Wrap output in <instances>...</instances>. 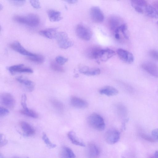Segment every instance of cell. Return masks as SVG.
Wrapping results in <instances>:
<instances>
[{
	"label": "cell",
	"mask_w": 158,
	"mask_h": 158,
	"mask_svg": "<svg viewBox=\"0 0 158 158\" xmlns=\"http://www.w3.org/2000/svg\"><path fill=\"white\" fill-rule=\"evenodd\" d=\"M13 19L17 22L31 27L37 26L40 21L39 16L33 13L24 15H15L13 17Z\"/></svg>",
	"instance_id": "1"
},
{
	"label": "cell",
	"mask_w": 158,
	"mask_h": 158,
	"mask_svg": "<svg viewBox=\"0 0 158 158\" xmlns=\"http://www.w3.org/2000/svg\"><path fill=\"white\" fill-rule=\"evenodd\" d=\"M87 122L90 127L99 131L104 130L105 124L103 118L99 114L93 113L88 118Z\"/></svg>",
	"instance_id": "2"
},
{
	"label": "cell",
	"mask_w": 158,
	"mask_h": 158,
	"mask_svg": "<svg viewBox=\"0 0 158 158\" xmlns=\"http://www.w3.org/2000/svg\"><path fill=\"white\" fill-rule=\"evenodd\" d=\"M55 39L59 46L62 49H67L73 44V41L69 38L68 34L65 32H57Z\"/></svg>",
	"instance_id": "3"
},
{
	"label": "cell",
	"mask_w": 158,
	"mask_h": 158,
	"mask_svg": "<svg viewBox=\"0 0 158 158\" xmlns=\"http://www.w3.org/2000/svg\"><path fill=\"white\" fill-rule=\"evenodd\" d=\"M120 134L117 129L112 128L108 130L105 134V140L106 142L110 144L117 143L119 140Z\"/></svg>",
	"instance_id": "4"
},
{
	"label": "cell",
	"mask_w": 158,
	"mask_h": 158,
	"mask_svg": "<svg viewBox=\"0 0 158 158\" xmlns=\"http://www.w3.org/2000/svg\"><path fill=\"white\" fill-rule=\"evenodd\" d=\"M77 35L85 40H89L92 37V33L90 29L85 26L80 24L77 26L76 29Z\"/></svg>",
	"instance_id": "5"
},
{
	"label": "cell",
	"mask_w": 158,
	"mask_h": 158,
	"mask_svg": "<svg viewBox=\"0 0 158 158\" xmlns=\"http://www.w3.org/2000/svg\"><path fill=\"white\" fill-rule=\"evenodd\" d=\"M1 102L5 106L10 109H12L15 106V100L13 96L8 93H2L1 95Z\"/></svg>",
	"instance_id": "6"
},
{
	"label": "cell",
	"mask_w": 158,
	"mask_h": 158,
	"mask_svg": "<svg viewBox=\"0 0 158 158\" xmlns=\"http://www.w3.org/2000/svg\"><path fill=\"white\" fill-rule=\"evenodd\" d=\"M90 13L91 18L94 22L100 23L104 20V14L99 7L96 6L92 7L90 10Z\"/></svg>",
	"instance_id": "7"
},
{
	"label": "cell",
	"mask_w": 158,
	"mask_h": 158,
	"mask_svg": "<svg viewBox=\"0 0 158 158\" xmlns=\"http://www.w3.org/2000/svg\"><path fill=\"white\" fill-rule=\"evenodd\" d=\"M142 68L152 76L158 78V66L150 61H146L142 64Z\"/></svg>",
	"instance_id": "8"
},
{
	"label": "cell",
	"mask_w": 158,
	"mask_h": 158,
	"mask_svg": "<svg viewBox=\"0 0 158 158\" xmlns=\"http://www.w3.org/2000/svg\"><path fill=\"white\" fill-rule=\"evenodd\" d=\"M117 53L119 58L124 62L131 64L134 61V56L130 52L122 48H118L117 50Z\"/></svg>",
	"instance_id": "9"
},
{
	"label": "cell",
	"mask_w": 158,
	"mask_h": 158,
	"mask_svg": "<svg viewBox=\"0 0 158 158\" xmlns=\"http://www.w3.org/2000/svg\"><path fill=\"white\" fill-rule=\"evenodd\" d=\"M10 46L13 50L23 55L30 56H35L36 54L26 50L19 42L17 41L12 43L10 44Z\"/></svg>",
	"instance_id": "10"
},
{
	"label": "cell",
	"mask_w": 158,
	"mask_h": 158,
	"mask_svg": "<svg viewBox=\"0 0 158 158\" xmlns=\"http://www.w3.org/2000/svg\"><path fill=\"white\" fill-rule=\"evenodd\" d=\"M87 154L88 158H98L100 151L98 146L95 143H89L87 146Z\"/></svg>",
	"instance_id": "11"
},
{
	"label": "cell",
	"mask_w": 158,
	"mask_h": 158,
	"mask_svg": "<svg viewBox=\"0 0 158 158\" xmlns=\"http://www.w3.org/2000/svg\"><path fill=\"white\" fill-rule=\"evenodd\" d=\"M70 102L73 107L79 109L85 108L89 105L88 103L86 101L75 96L71 97Z\"/></svg>",
	"instance_id": "12"
},
{
	"label": "cell",
	"mask_w": 158,
	"mask_h": 158,
	"mask_svg": "<svg viewBox=\"0 0 158 158\" xmlns=\"http://www.w3.org/2000/svg\"><path fill=\"white\" fill-rule=\"evenodd\" d=\"M123 23L119 18L116 16L110 17L108 20V26L110 29L114 32Z\"/></svg>",
	"instance_id": "13"
},
{
	"label": "cell",
	"mask_w": 158,
	"mask_h": 158,
	"mask_svg": "<svg viewBox=\"0 0 158 158\" xmlns=\"http://www.w3.org/2000/svg\"><path fill=\"white\" fill-rule=\"evenodd\" d=\"M20 125L25 135L27 136H31L35 134V129L27 122L21 121L20 122Z\"/></svg>",
	"instance_id": "14"
},
{
	"label": "cell",
	"mask_w": 158,
	"mask_h": 158,
	"mask_svg": "<svg viewBox=\"0 0 158 158\" xmlns=\"http://www.w3.org/2000/svg\"><path fill=\"white\" fill-rule=\"evenodd\" d=\"M115 54L113 50L110 49H101L100 51L98 59L101 61H106Z\"/></svg>",
	"instance_id": "15"
},
{
	"label": "cell",
	"mask_w": 158,
	"mask_h": 158,
	"mask_svg": "<svg viewBox=\"0 0 158 158\" xmlns=\"http://www.w3.org/2000/svg\"><path fill=\"white\" fill-rule=\"evenodd\" d=\"M99 93L101 94L110 96L117 94L118 93V91L112 86L107 85L101 88L99 90Z\"/></svg>",
	"instance_id": "16"
},
{
	"label": "cell",
	"mask_w": 158,
	"mask_h": 158,
	"mask_svg": "<svg viewBox=\"0 0 158 158\" xmlns=\"http://www.w3.org/2000/svg\"><path fill=\"white\" fill-rule=\"evenodd\" d=\"M60 156V158H76V155L69 148L63 146L61 149Z\"/></svg>",
	"instance_id": "17"
},
{
	"label": "cell",
	"mask_w": 158,
	"mask_h": 158,
	"mask_svg": "<svg viewBox=\"0 0 158 158\" xmlns=\"http://www.w3.org/2000/svg\"><path fill=\"white\" fill-rule=\"evenodd\" d=\"M80 73L88 76H95L99 74L100 70L98 68H90L87 66L84 65L81 69Z\"/></svg>",
	"instance_id": "18"
},
{
	"label": "cell",
	"mask_w": 158,
	"mask_h": 158,
	"mask_svg": "<svg viewBox=\"0 0 158 158\" xmlns=\"http://www.w3.org/2000/svg\"><path fill=\"white\" fill-rule=\"evenodd\" d=\"M56 28H49L39 31V34L47 38L52 39L55 38L57 32Z\"/></svg>",
	"instance_id": "19"
},
{
	"label": "cell",
	"mask_w": 158,
	"mask_h": 158,
	"mask_svg": "<svg viewBox=\"0 0 158 158\" xmlns=\"http://www.w3.org/2000/svg\"><path fill=\"white\" fill-rule=\"evenodd\" d=\"M68 137L71 143L81 147L85 146L84 143L81 140L73 131H69L67 134Z\"/></svg>",
	"instance_id": "20"
},
{
	"label": "cell",
	"mask_w": 158,
	"mask_h": 158,
	"mask_svg": "<svg viewBox=\"0 0 158 158\" xmlns=\"http://www.w3.org/2000/svg\"><path fill=\"white\" fill-rule=\"evenodd\" d=\"M48 18L52 22H57L62 19L61 13L59 11L53 9H49L47 11Z\"/></svg>",
	"instance_id": "21"
},
{
	"label": "cell",
	"mask_w": 158,
	"mask_h": 158,
	"mask_svg": "<svg viewBox=\"0 0 158 158\" xmlns=\"http://www.w3.org/2000/svg\"><path fill=\"white\" fill-rule=\"evenodd\" d=\"M16 80L20 83L22 84L29 91H32L34 88L35 83L32 81L23 78L22 77H19L16 78Z\"/></svg>",
	"instance_id": "22"
},
{
	"label": "cell",
	"mask_w": 158,
	"mask_h": 158,
	"mask_svg": "<svg viewBox=\"0 0 158 158\" xmlns=\"http://www.w3.org/2000/svg\"><path fill=\"white\" fill-rule=\"evenodd\" d=\"M144 11L148 16L158 19V10L152 6L148 4L145 6Z\"/></svg>",
	"instance_id": "23"
},
{
	"label": "cell",
	"mask_w": 158,
	"mask_h": 158,
	"mask_svg": "<svg viewBox=\"0 0 158 158\" xmlns=\"http://www.w3.org/2000/svg\"><path fill=\"white\" fill-rule=\"evenodd\" d=\"M101 49L98 47H93L88 50L87 54L91 59H98L99 53Z\"/></svg>",
	"instance_id": "24"
},
{
	"label": "cell",
	"mask_w": 158,
	"mask_h": 158,
	"mask_svg": "<svg viewBox=\"0 0 158 158\" xmlns=\"http://www.w3.org/2000/svg\"><path fill=\"white\" fill-rule=\"evenodd\" d=\"M27 58L30 61L38 64L43 63L44 60V57L41 55L36 54L34 56H28Z\"/></svg>",
	"instance_id": "25"
},
{
	"label": "cell",
	"mask_w": 158,
	"mask_h": 158,
	"mask_svg": "<svg viewBox=\"0 0 158 158\" xmlns=\"http://www.w3.org/2000/svg\"><path fill=\"white\" fill-rule=\"evenodd\" d=\"M20 112L22 114L32 118H37L38 117V115L36 112L29 109L27 110H21Z\"/></svg>",
	"instance_id": "26"
},
{
	"label": "cell",
	"mask_w": 158,
	"mask_h": 158,
	"mask_svg": "<svg viewBox=\"0 0 158 158\" xmlns=\"http://www.w3.org/2000/svg\"><path fill=\"white\" fill-rule=\"evenodd\" d=\"M24 66L23 64H19L10 66L7 69L12 75H13L16 73H19V70Z\"/></svg>",
	"instance_id": "27"
},
{
	"label": "cell",
	"mask_w": 158,
	"mask_h": 158,
	"mask_svg": "<svg viewBox=\"0 0 158 158\" xmlns=\"http://www.w3.org/2000/svg\"><path fill=\"white\" fill-rule=\"evenodd\" d=\"M50 66L51 69L55 71L61 73L64 72V69L63 67L55 62L52 61L50 63Z\"/></svg>",
	"instance_id": "28"
},
{
	"label": "cell",
	"mask_w": 158,
	"mask_h": 158,
	"mask_svg": "<svg viewBox=\"0 0 158 158\" xmlns=\"http://www.w3.org/2000/svg\"><path fill=\"white\" fill-rule=\"evenodd\" d=\"M42 139L45 143L49 148H53L56 147V145L51 142L46 134L44 133L43 134Z\"/></svg>",
	"instance_id": "29"
},
{
	"label": "cell",
	"mask_w": 158,
	"mask_h": 158,
	"mask_svg": "<svg viewBox=\"0 0 158 158\" xmlns=\"http://www.w3.org/2000/svg\"><path fill=\"white\" fill-rule=\"evenodd\" d=\"M51 102L53 106L56 110L59 111H62L64 109V105L63 103L56 99H52Z\"/></svg>",
	"instance_id": "30"
},
{
	"label": "cell",
	"mask_w": 158,
	"mask_h": 158,
	"mask_svg": "<svg viewBox=\"0 0 158 158\" xmlns=\"http://www.w3.org/2000/svg\"><path fill=\"white\" fill-rule=\"evenodd\" d=\"M131 5L144 8L148 4L146 1L144 0H133L131 1Z\"/></svg>",
	"instance_id": "31"
},
{
	"label": "cell",
	"mask_w": 158,
	"mask_h": 158,
	"mask_svg": "<svg viewBox=\"0 0 158 158\" xmlns=\"http://www.w3.org/2000/svg\"><path fill=\"white\" fill-rule=\"evenodd\" d=\"M68 60V58L60 56H56L55 59L56 62L61 65L64 64Z\"/></svg>",
	"instance_id": "32"
},
{
	"label": "cell",
	"mask_w": 158,
	"mask_h": 158,
	"mask_svg": "<svg viewBox=\"0 0 158 158\" xmlns=\"http://www.w3.org/2000/svg\"><path fill=\"white\" fill-rule=\"evenodd\" d=\"M150 57L155 60L158 61V51L155 49L150 50L148 52Z\"/></svg>",
	"instance_id": "33"
},
{
	"label": "cell",
	"mask_w": 158,
	"mask_h": 158,
	"mask_svg": "<svg viewBox=\"0 0 158 158\" xmlns=\"http://www.w3.org/2000/svg\"><path fill=\"white\" fill-rule=\"evenodd\" d=\"M27 99V98L26 94H23L21 98V104L23 109L25 110H27L28 109L26 103Z\"/></svg>",
	"instance_id": "34"
},
{
	"label": "cell",
	"mask_w": 158,
	"mask_h": 158,
	"mask_svg": "<svg viewBox=\"0 0 158 158\" xmlns=\"http://www.w3.org/2000/svg\"><path fill=\"white\" fill-rule=\"evenodd\" d=\"M140 136L142 139L151 142H154L155 141V140L152 137L150 136L145 134L141 133L140 134Z\"/></svg>",
	"instance_id": "35"
},
{
	"label": "cell",
	"mask_w": 158,
	"mask_h": 158,
	"mask_svg": "<svg viewBox=\"0 0 158 158\" xmlns=\"http://www.w3.org/2000/svg\"><path fill=\"white\" fill-rule=\"evenodd\" d=\"M9 2L12 4L16 6H21L25 2V0H9Z\"/></svg>",
	"instance_id": "36"
},
{
	"label": "cell",
	"mask_w": 158,
	"mask_h": 158,
	"mask_svg": "<svg viewBox=\"0 0 158 158\" xmlns=\"http://www.w3.org/2000/svg\"><path fill=\"white\" fill-rule=\"evenodd\" d=\"M30 2L31 5L34 8L36 9L40 8V4L38 0H30Z\"/></svg>",
	"instance_id": "37"
},
{
	"label": "cell",
	"mask_w": 158,
	"mask_h": 158,
	"mask_svg": "<svg viewBox=\"0 0 158 158\" xmlns=\"http://www.w3.org/2000/svg\"><path fill=\"white\" fill-rule=\"evenodd\" d=\"M9 113V110L7 109L2 107H0V116H4L7 115Z\"/></svg>",
	"instance_id": "38"
},
{
	"label": "cell",
	"mask_w": 158,
	"mask_h": 158,
	"mask_svg": "<svg viewBox=\"0 0 158 158\" xmlns=\"http://www.w3.org/2000/svg\"><path fill=\"white\" fill-rule=\"evenodd\" d=\"M33 70L31 69L28 67H22L19 71V73H32Z\"/></svg>",
	"instance_id": "39"
},
{
	"label": "cell",
	"mask_w": 158,
	"mask_h": 158,
	"mask_svg": "<svg viewBox=\"0 0 158 158\" xmlns=\"http://www.w3.org/2000/svg\"><path fill=\"white\" fill-rule=\"evenodd\" d=\"M152 135L155 140L158 142V128L153 129L152 132Z\"/></svg>",
	"instance_id": "40"
},
{
	"label": "cell",
	"mask_w": 158,
	"mask_h": 158,
	"mask_svg": "<svg viewBox=\"0 0 158 158\" xmlns=\"http://www.w3.org/2000/svg\"><path fill=\"white\" fill-rule=\"evenodd\" d=\"M0 146L1 147L4 146L7 143V140L5 139V137L3 134H0Z\"/></svg>",
	"instance_id": "41"
},
{
	"label": "cell",
	"mask_w": 158,
	"mask_h": 158,
	"mask_svg": "<svg viewBox=\"0 0 158 158\" xmlns=\"http://www.w3.org/2000/svg\"><path fill=\"white\" fill-rule=\"evenodd\" d=\"M152 5L157 10H158V0L152 2Z\"/></svg>",
	"instance_id": "42"
},
{
	"label": "cell",
	"mask_w": 158,
	"mask_h": 158,
	"mask_svg": "<svg viewBox=\"0 0 158 158\" xmlns=\"http://www.w3.org/2000/svg\"><path fill=\"white\" fill-rule=\"evenodd\" d=\"M68 3L70 4H74L76 3L77 1L75 0H69L66 1Z\"/></svg>",
	"instance_id": "43"
},
{
	"label": "cell",
	"mask_w": 158,
	"mask_h": 158,
	"mask_svg": "<svg viewBox=\"0 0 158 158\" xmlns=\"http://www.w3.org/2000/svg\"><path fill=\"white\" fill-rule=\"evenodd\" d=\"M154 155L155 158H158V150L155 152Z\"/></svg>",
	"instance_id": "44"
},
{
	"label": "cell",
	"mask_w": 158,
	"mask_h": 158,
	"mask_svg": "<svg viewBox=\"0 0 158 158\" xmlns=\"http://www.w3.org/2000/svg\"><path fill=\"white\" fill-rule=\"evenodd\" d=\"M0 158H5L4 156L1 153H0Z\"/></svg>",
	"instance_id": "45"
},
{
	"label": "cell",
	"mask_w": 158,
	"mask_h": 158,
	"mask_svg": "<svg viewBox=\"0 0 158 158\" xmlns=\"http://www.w3.org/2000/svg\"><path fill=\"white\" fill-rule=\"evenodd\" d=\"M0 8L1 10H2V5L1 4H0Z\"/></svg>",
	"instance_id": "46"
},
{
	"label": "cell",
	"mask_w": 158,
	"mask_h": 158,
	"mask_svg": "<svg viewBox=\"0 0 158 158\" xmlns=\"http://www.w3.org/2000/svg\"><path fill=\"white\" fill-rule=\"evenodd\" d=\"M79 76V75L78 74H76L75 75V77H78V76Z\"/></svg>",
	"instance_id": "47"
},
{
	"label": "cell",
	"mask_w": 158,
	"mask_h": 158,
	"mask_svg": "<svg viewBox=\"0 0 158 158\" xmlns=\"http://www.w3.org/2000/svg\"><path fill=\"white\" fill-rule=\"evenodd\" d=\"M12 158H20L19 157H13Z\"/></svg>",
	"instance_id": "48"
},
{
	"label": "cell",
	"mask_w": 158,
	"mask_h": 158,
	"mask_svg": "<svg viewBox=\"0 0 158 158\" xmlns=\"http://www.w3.org/2000/svg\"><path fill=\"white\" fill-rule=\"evenodd\" d=\"M150 158H153V157H150Z\"/></svg>",
	"instance_id": "49"
},
{
	"label": "cell",
	"mask_w": 158,
	"mask_h": 158,
	"mask_svg": "<svg viewBox=\"0 0 158 158\" xmlns=\"http://www.w3.org/2000/svg\"><path fill=\"white\" fill-rule=\"evenodd\" d=\"M157 25H158V21L157 22Z\"/></svg>",
	"instance_id": "50"
},
{
	"label": "cell",
	"mask_w": 158,
	"mask_h": 158,
	"mask_svg": "<svg viewBox=\"0 0 158 158\" xmlns=\"http://www.w3.org/2000/svg\"><path fill=\"white\" fill-rule=\"evenodd\" d=\"M27 158H28V157H27Z\"/></svg>",
	"instance_id": "51"
}]
</instances>
